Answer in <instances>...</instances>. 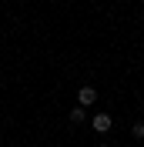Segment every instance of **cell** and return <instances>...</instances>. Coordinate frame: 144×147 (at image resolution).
Returning <instances> with one entry per match:
<instances>
[{
    "instance_id": "4",
    "label": "cell",
    "mask_w": 144,
    "mask_h": 147,
    "mask_svg": "<svg viewBox=\"0 0 144 147\" xmlns=\"http://www.w3.org/2000/svg\"><path fill=\"white\" fill-rule=\"evenodd\" d=\"M131 137L144 140V120H134V124H131Z\"/></svg>"
},
{
    "instance_id": "6",
    "label": "cell",
    "mask_w": 144,
    "mask_h": 147,
    "mask_svg": "<svg viewBox=\"0 0 144 147\" xmlns=\"http://www.w3.org/2000/svg\"><path fill=\"white\" fill-rule=\"evenodd\" d=\"M0 84H3V77H0Z\"/></svg>"
},
{
    "instance_id": "5",
    "label": "cell",
    "mask_w": 144,
    "mask_h": 147,
    "mask_svg": "<svg viewBox=\"0 0 144 147\" xmlns=\"http://www.w3.org/2000/svg\"><path fill=\"white\" fill-rule=\"evenodd\" d=\"M97 147H111V144H97Z\"/></svg>"
},
{
    "instance_id": "1",
    "label": "cell",
    "mask_w": 144,
    "mask_h": 147,
    "mask_svg": "<svg viewBox=\"0 0 144 147\" xmlns=\"http://www.w3.org/2000/svg\"><path fill=\"white\" fill-rule=\"evenodd\" d=\"M90 127L97 130V134H107V130L114 127V117H111V114H94V117H90Z\"/></svg>"
},
{
    "instance_id": "3",
    "label": "cell",
    "mask_w": 144,
    "mask_h": 147,
    "mask_svg": "<svg viewBox=\"0 0 144 147\" xmlns=\"http://www.w3.org/2000/svg\"><path fill=\"white\" fill-rule=\"evenodd\" d=\"M67 120H71V124H84V120H87V110H84V107H74L71 114H67Z\"/></svg>"
},
{
    "instance_id": "2",
    "label": "cell",
    "mask_w": 144,
    "mask_h": 147,
    "mask_svg": "<svg viewBox=\"0 0 144 147\" xmlns=\"http://www.w3.org/2000/svg\"><path fill=\"white\" fill-rule=\"evenodd\" d=\"M94 100H97V90H94V87H81V90H77V107L87 110Z\"/></svg>"
}]
</instances>
